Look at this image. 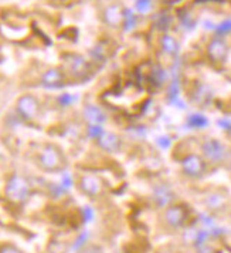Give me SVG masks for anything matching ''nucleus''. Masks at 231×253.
<instances>
[{
    "instance_id": "nucleus-9",
    "label": "nucleus",
    "mask_w": 231,
    "mask_h": 253,
    "mask_svg": "<svg viewBox=\"0 0 231 253\" xmlns=\"http://www.w3.org/2000/svg\"><path fill=\"white\" fill-rule=\"evenodd\" d=\"M97 141H98V145L108 152H118L122 148L121 137L111 131H102L97 137Z\"/></svg>"
},
{
    "instance_id": "nucleus-5",
    "label": "nucleus",
    "mask_w": 231,
    "mask_h": 253,
    "mask_svg": "<svg viewBox=\"0 0 231 253\" xmlns=\"http://www.w3.org/2000/svg\"><path fill=\"white\" fill-rule=\"evenodd\" d=\"M207 54L208 59L213 61L214 64H221L224 63L227 56H229V46L224 41V38L220 36L211 38V41L207 46Z\"/></svg>"
},
{
    "instance_id": "nucleus-8",
    "label": "nucleus",
    "mask_w": 231,
    "mask_h": 253,
    "mask_svg": "<svg viewBox=\"0 0 231 253\" xmlns=\"http://www.w3.org/2000/svg\"><path fill=\"white\" fill-rule=\"evenodd\" d=\"M80 188L85 195L88 196H98L101 195L104 191V183L102 181L93 174H87V175H82L80 178Z\"/></svg>"
},
{
    "instance_id": "nucleus-6",
    "label": "nucleus",
    "mask_w": 231,
    "mask_h": 253,
    "mask_svg": "<svg viewBox=\"0 0 231 253\" xmlns=\"http://www.w3.org/2000/svg\"><path fill=\"white\" fill-rule=\"evenodd\" d=\"M186 219H187V211L185 206L169 205L167 209L165 211V220L173 229L182 228L185 225Z\"/></svg>"
},
{
    "instance_id": "nucleus-17",
    "label": "nucleus",
    "mask_w": 231,
    "mask_h": 253,
    "mask_svg": "<svg viewBox=\"0 0 231 253\" xmlns=\"http://www.w3.org/2000/svg\"><path fill=\"white\" fill-rule=\"evenodd\" d=\"M150 7H152V1H150V0H138V1H136V9H138V12L142 13V14L149 12Z\"/></svg>"
},
{
    "instance_id": "nucleus-1",
    "label": "nucleus",
    "mask_w": 231,
    "mask_h": 253,
    "mask_svg": "<svg viewBox=\"0 0 231 253\" xmlns=\"http://www.w3.org/2000/svg\"><path fill=\"white\" fill-rule=\"evenodd\" d=\"M38 165L47 172H58L66 168V157L63 151L54 144H44L38 152Z\"/></svg>"
},
{
    "instance_id": "nucleus-15",
    "label": "nucleus",
    "mask_w": 231,
    "mask_h": 253,
    "mask_svg": "<svg viewBox=\"0 0 231 253\" xmlns=\"http://www.w3.org/2000/svg\"><path fill=\"white\" fill-rule=\"evenodd\" d=\"M85 117L93 122V125H98L101 121L104 120L102 112L97 108V107H94V106H88V107L85 108Z\"/></svg>"
},
{
    "instance_id": "nucleus-14",
    "label": "nucleus",
    "mask_w": 231,
    "mask_h": 253,
    "mask_svg": "<svg viewBox=\"0 0 231 253\" xmlns=\"http://www.w3.org/2000/svg\"><path fill=\"white\" fill-rule=\"evenodd\" d=\"M161 46H162V50L169 54V56H176L179 53V43L177 40L174 38L173 36L170 35H165L162 37V41H161Z\"/></svg>"
},
{
    "instance_id": "nucleus-4",
    "label": "nucleus",
    "mask_w": 231,
    "mask_h": 253,
    "mask_svg": "<svg viewBox=\"0 0 231 253\" xmlns=\"http://www.w3.org/2000/svg\"><path fill=\"white\" fill-rule=\"evenodd\" d=\"M180 167L186 177L189 178H200L206 172V161L197 154H189L180 161Z\"/></svg>"
},
{
    "instance_id": "nucleus-2",
    "label": "nucleus",
    "mask_w": 231,
    "mask_h": 253,
    "mask_svg": "<svg viewBox=\"0 0 231 253\" xmlns=\"http://www.w3.org/2000/svg\"><path fill=\"white\" fill-rule=\"evenodd\" d=\"M6 195L13 202H24L30 195V185L23 175L14 174L6 185Z\"/></svg>"
},
{
    "instance_id": "nucleus-12",
    "label": "nucleus",
    "mask_w": 231,
    "mask_h": 253,
    "mask_svg": "<svg viewBox=\"0 0 231 253\" xmlns=\"http://www.w3.org/2000/svg\"><path fill=\"white\" fill-rule=\"evenodd\" d=\"M67 67H68V72L75 77H82L85 72H88V64L85 63L84 59L78 57V56H74V57L68 59Z\"/></svg>"
},
{
    "instance_id": "nucleus-7",
    "label": "nucleus",
    "mask_w": 231,
    "mask_h": 253,
    "mask_svg": "<svg viewBox=\"0 0 231 253\" xmlns=\"http://www.w3.org/2000/svg\"><path fill=\"white\" fill-rule=\"evenodd\" d=\"M203 155L206 159H208L210 162H221L226 158V148L224 145L221 144L217 140H206L203 143Z\"/></svg>"
},
{
    "instance_id": "nucleus-10",
    "label": "nucleus",
    "mask_w": 231,
    "mask_h": 253,
    "mask_svg": "<svg viewBox=\"0 0 231 253\" xmlns=\"http://www.w3.org/2000/svg\"><path fill=\"white\" fill-rule=\"evenodd\" d=\"M64 84V74L58 69H51L43 74L41 85L46 88H58Z\"/></svg>"
},
{
    "instance_id": "nucleus-13",
    "label": "nucleus",
    "mask_w": 231,
    "mask_h": 253,
    "mask_svg": "<svg viewBox=\"0 0 231 253\" xmlns=\"http://www.w3.org/2000/svg\"><path fill=\"white\" fill-rule=\"evenodd\" d=\"M173 199V193L167 186H159L155 191V201L159 206H169Z\"/></svg>"
},
{
    "instance_id": "nucleus-20",
    "label": "nucleus",
    "mask_w": 231,
    "mask_h": 253,
    "mask_svg": "<svg viewBox=\"0 0 231 253\" xmlns=\"http://www.w3.org/2000/svg\"><path fill=\"white\" fill-rule=\"evenodd\" d=\"M219 253H231V251H229V249H223V251H219Z\"/></svg>"
},
{
    "instance_id": "nucleus-16",
    "label": "nucleus",
    "mask_w": 231,
    "mask_h": 253,
    "mask_svg": "<svg viewBox=\"0 0 231 253\" xmlns=\"http://www.w3.org/2000/svg\"><path fill=\"white\" fill-rule=\"evenodd\" d=\"M223 202H224L223 196H221V195H217V193L211 195L207 201L208 206H210V208H213V209H216V208H221V206H223Z\"/></svg>"
},
{
    "instance_id": "nucleus-11",
    "label": "nucleus",
    "mask_w": 231,
    "mask_h": 253,
    "mask_svg": "<svg viewBox=\"0 0 231 253\" xmlns=\"http://www.w3.org/2000/svg\"><path fill=\"white\" fill-rule=\"evenodd\" d=\"M104 19L105 22L108 24H111V26H119V24H124L125 12L118 4H111V6H108L105 9Z\"/></svg>"
},
{
    "instance_id": "nucleus-18",
    "label": "nucleus",
    "mask_w": 231,
    "mask_h": 253,
    "mask_svg": "<svg viewBox=\"0 0 231 253\" xmlns=\"http://www.w3.org/2000/svg\"><path fill=\"white\" fill-rule=\"evenodd\" d=\"M0 253H23L19 248H16L14 245L6 243L3 246H0Z\"/></svg>"
},
{
    "instance_id": "nucleus-3",
    "label": "nucleus",
    "mask_w": 231,
    "mask_h": 253,
    "mask_svg": "<svg viewBox=\"0 0 231 253\" xmlns=\"http://www.w3.org/2000/svg\"><path fill=\"white\" fill-rule=\"evenodd\" d=\"M17 114L26 121H34L40 114V103L33 94H24L16 104Z\"/></svg>"
},
{
    "instance_id": "nucleus-19",
    "label": "nucleus",
    "mask_w": 231,
    "mask_h": 253,
    "mask_svg": "<svg viewBox=\"0 0 231 253\" xmlns=\"http://www.w3.org/2000/svg\"><path fill=\"white\" fill-rule=\"evenodd\" d=\"M220 32H229L231 30V22H226V23H223L221 26L219 27Z\"/></svg>"
}]
</instances>
